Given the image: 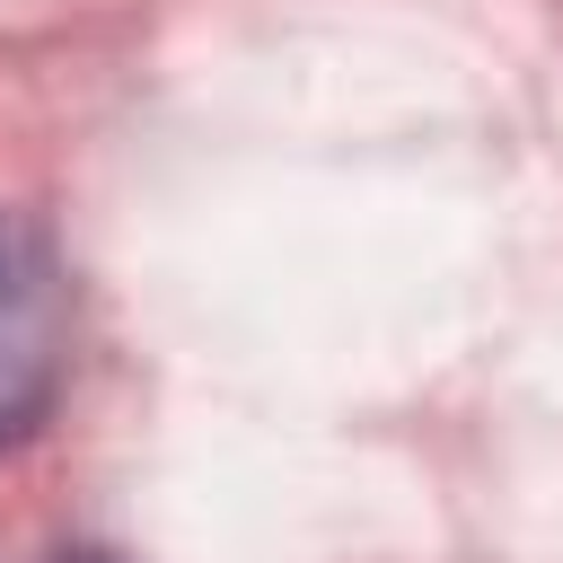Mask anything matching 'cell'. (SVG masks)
Masks as SVG:
<instances>
[{"mask_svg": "<svg viewBox=\"0 0 563 563\" xmlns=\"http://www.w3.org/2000/svg\"><path fill=\"white\" fill-rule=\"evenodd\" d=\"M70 369V290L53 238L26 211H0V449H18Z\"/></svg>", "mask_w": 563, "mask_h": 563, "instance_id": "cell-1", "label": "cell"}, {"mask_svg": "<svg viewBox=\"0 0 563 563\" xmlns=\"http://www.w3.org/2000/svg\"><path fill=\"white\" fill-rule=\"evenodd\" d=\"M53 563H123V554H106V545H62Z\"/></svg>", "mask_w": 563, "mask_h": 563, "instance_id": "cell-2", "label": "cell"}]
</instances>
